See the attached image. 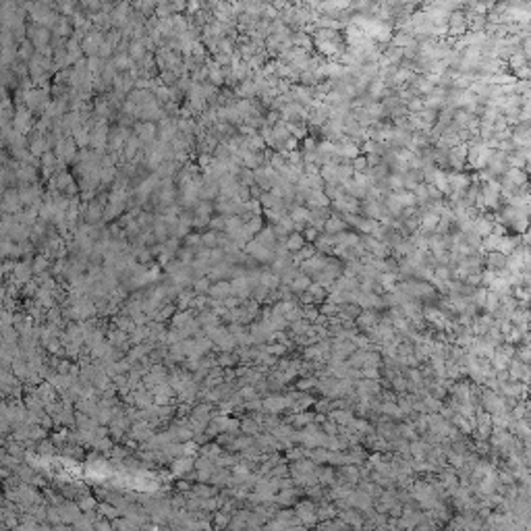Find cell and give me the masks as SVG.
Instances as JSON below:
<instances>
[{
	"label": "cell",
	"mask_w": 531,
	"mask_h": 531,
	"mask_svg": "<svg viewBox=\"0 0 531 531\" xmlns=\"http://www.w3.org/2000/svg\"><path fill=\"white\" fill-rule=\"evenodd\" d=\"M21 195L17 187H10L6 191H2V212L4 214H19L21 212Z\"/></svg>",
	"instance_id": "cell-8"
},
{
	"label": "cell",
	"mask_w": 531,
	"mask_h": 531,
	"mask_svg": "<svg viewBox=\"0 0 531 531\" xmlns=\"http://www.w3.org/2000/svg\"><path fill=\"white\" fill-rule=\"evenodd\" d=\"M31 262H34V259H23V262H15V270H13V283H15V285L29 283L31 274H34Z\"/></svg>",
	"instance_id": "cell-11"
},
{
	"label": "cell",
	"mask_w": 531,
	"mask_h": 531,
	"mask_svg": "<svg viewBox=\"0 0 531 531\" xmlns=\"http://www.w3.org/2000/svg\"><path fill=\"white\" fill-rule=\"evenodd\" d=\"M309 287H311V278L305 276V274H299V276L290 283V290H292V292H305Z\"/></svg>",
	"instance_id": "cell-29"
},
{
	"label": "cell",
	"mask_w": 531,
	"mask_h": 531,
	"mask_svg": "<svg viewBox=\"0 0 531 531\" xmlns=\"http://www.w3.org/2000/svg\"><path fill=\"white\" fill-rule=\"evenodd\" d=\"M529 88H531V81H529Z\"/></svg>",
	"instance_id": "cell-51"
},
{
	"label": "cell",
	"mask_w": 531,
	"mask_h": 531,
	"mask_svg": "<svg viewBox=\"0 0 531 531\" xmlns=\"http://www.w3.org/2000/svg\"><path fill=\"white\" fill-rule=\"evenodd\" d=\"M210 290H212V295H216V297H226V295H231L233 292V285L229 283V280H218V283H216Z\"/></svg>",
	"instance_id": "cell-31"
},
{
	"label": "cell",
	"mask_w": 531,
	"mask_h": 531,
	"mask_svg": "<svg viewBox=\"0 0 531 531\" xmlns=\"http://www.w3.org/2000/svg\"><path fill=\"white\" fill-rule=\"evenodd\" d=\"M508 166L511 168H517V170H523L525 166H527V162H525V158L519 154V151H515V154H511L508 156Z\"/></svg>",
	"instance_id": "cell-42"
},
{
	"label": "cell",
	"mask_w": 531,
	"mask_h": 531,
	"mask_svg": "<svg viewBox=\"0 0 531 531\" xmlns=\"http://www.w3.org/2000/svg\"><path fill=\"white\" fill-rule=\"evenodd\" d=\"M255 241H257V243H262V245L268 247V249H274L276 243H278V237H276V233H274V226H264L262 233L255 235Z\"/></svg>",
	"instance_id": "cell-15"
},
{
	"label": "cell",
	"mask_w": 531,
	"mask_h": 531,
	"mask_svg": "<svg viewBox=\"0 0 531 531\" xmlns=\"http://www.w3.org/2000/svg\"><path fill=\"white\" fill-rule=\"evenodd\" d=\"M440 224V216L434 214V212H424L421 214V231L428 233V235H434L436 229Z\"/></svg>",
	"instance_id": "cell-16"
},
{
	"label": "cell",
	"mask_w": 531,
	"mask_h": 531,
	"mask_svg": "<svg viewBox=\"0 0 531 531\" xmlns=\"http://www.w3.org/2000/svg\"><path fill=\"white\" fill-rule=\"evenodd\" d=\"M135 257H137V262H139V264H149L151 259H154V253H151V249H149V247H144V249H139Z\"/></svg>",
	"instance_id": "cell-45"
},
{
	"label": "cell",
	"mask_w": 531,
	"mask_h": 531,
	"mask_svg": "<svg viewBox=\"0 0 531 531\" xmlns=\"http://www.w3.org/2000/svg\"><path fill=\"white\" fill-rule=\"evenodd\" d=\"M77 144L73 142V137H64L62 142L54 147V154H56V158L58 160H62V162H67V164H71V162H75L77 160Z\"/></svg>",
	"instance_id": "cell-5"
},
{
	"label": "cell",
	"mask_w": 531,
	"mask_h": 531,
	"mask_svg": "<svg viewBox=\"0 0 531 531\" xmlns=\"http://www.w3.org/2000/svg\"><path fill=\"white\" fill-rule=\"evenodd\" d=\"M508 69H511V73H515V71H519V69H523V67H527L529 64V58L525 56V52L521 50V52H517V54H513L511 58H508Z\"/></svg>",
	"instance_id": "cell-23"
},
{
	"label": "cell",
	"mask_w": 531,
	"mask_h": 531,
	"mask_svg": "<svg viewBox=\"0 0 531 531\" xmlns=\"http://www.w3.org/2000/svg\"><path fill=\"white\" fill-rule=\"evenodd\" d=\"M231 285H233V292H237V295H249L251 292V287L247 285V280L245 278H233L231 280Z\"/></svg>",
	"instance_id": "cell-33"
},
{
	"label": "cell",
	"mask_w": 531,
	"mask_h": 531,
	"mask_svg": "<svg viewBox=\"0 0 531 531\" xmlns=\"http://www.w3.org/2000/svg\"><path fill=\"white\" fill-rule=\"evenodd\" d=\"M108 137H110V123L106 121V118H102V121H97L92 129V147L96 151H100V154H104V151L108 149Z\"/></svg>",
	"instance_id": "cell-1"
},
{
	"label": "cell",
	"mask_w": 531,
	"mask_h": 531,
	"mask_svg": "<svg viewBox=\"0 0 531 531\" xmlns=\"http://www.w3.org/2000/svg\"><path fill=\"white\" fill-rule=\"evenodd\" d=\"M34 54H36V46L31 44L29 40L21 42V44H19V60L21 62H29L31 58H34Z\"/></svg>",
	"instance_id": "cell-25"
},
{
	"label": "cell",
	"mask_w": 531,
	"mask_h": 531,
	"mask_svg": "<svg viewBox=\"0 0 531 531\" xmlns=\"http://www.w3.org/2000/svg\"><path fill=\"white\" fill-rule=\"evenodd\" d=\"M523 172H525V175H527V179L531 181V162H529V164H527V166L523 168Z\"/></svg>",
	"instance_id": "cell-50"
},
{
	"label": "cell",
	"mask_w": 531,
	"mask_h": 531,
	"mask_svg": "<svg viewBox=\"0 0 531 531\" xmlns=\"http://www.w3.org/2000/svg\"><path fill=\"white\" fill-rule=\"evenodd\" d=\"M36 290H38V285H36V283H31V280H29V283H27V289H25V292H36Z\"/></svg>",
	"instance_id": "cell-49"
},
{
	"label": "cell",
	"mask_w": 531,
	"mask_h": 531,
	"mask_svg": "<svg viewBox=\"0 0 531 531\" xmlns=\"http://www.w3.org/2000/svg\"><path fill=\"white\" fill-rule=\"evenodd\" d=\"M245 229H247L249 233H251L253 237H255V235H259V233H262V229H264V220H262V216H253V218L245 224Z\"/></svg>",
	"instance_id": "cell-37"
},
{
	"label": "cell",
	"mask_w": 531,
	"mask_h": 531,
	"mask_svg": "<svg viewBox=\"0 0 531 531\" xmlns=\"http://www.w3.org/2000/svg\"><path fill=\"white\" fill-rule=\"evenodd\" d=\"M183 243H185V247H191L195 249V251H199V247H203L201 243V235L199 233H189L185 239H183Z\"/></svg>",
	"instance_id": "cell-36"
},
{
	"label": "cell",
	"mask_w": 531,
	"mask_h": 531,
	"mask_svg": "<svg viewBox=\"0 0 531 531\" xmlns=\"http://www.w3.org/2000/svg\"><path fill=\"white\" fill-rule=\"evenodd\" d=\"M158 79H160L162 85H166V88H175L177 81H179V77L175 75V71H162Z\"/></svg>",
	"instance_id": "cell-40"
},
{
	"label": "cell",
	"mask_w": 531,
	"mask_h": 531,
	"mask_svg": "<svg viewBox=\"0 0 531 531\" xmlns=\"http://www.w3.org/2000/svg\"><path fill=\"white\" fill-rule=\"evenodd\" d=\"M133 133L139 137V142L144 144V149L154 145L158 142V123H145V121H137L133 127Z\"/></svg>",
	"instance_id": "cell-3"
},
{
	"label": "cell",
	"mask_w": 531,
	"mask_h": 531,
	"mask_svg": "<svg viewBox=\"0 0 531 531\" xmlns=\"http://www.w3.org/2000/svg\"><path fill=\"white\" fill-rule=\"evenodd\" d=\"M434 278L440 280V283H448L452 278V270L448 266H436L434 268Z\"/></svg>",
	"instance_id": "cell-39"
},
{
	"label": "cell",
	"mask_w": 531,
	"mask_h": 531,
	"mask_svg": "<svg viewBox=\"0 0 531 531\" xmlns=\"http://www.w3.org/2000/svg\"><path fill=\"white\" fill-rule=\"evenodd\" d=\"M36 181H38L36 166H29V164H19V168H17V185H19V187L38 185Z\"/></svg>",
	"instance_id": "cell-12"
},
{
	"label": "cell",
	"mask_w": 531,
	"mask_h": 531,
	"mask_svg": "<svg viewBox=\"0 0 531 531\" xmlns=\"http://www.w3.org/2000/svg\"><path fill=\"white\" fill-rule=\"evenodd\" d=\"M430 237L432 235H428V233H424V231H417V233H413L409 237V241L415 245V249H428L430 247Z\"/></svg>",
	"instance_id": "cell-27"
},
{
	"label": "cell",
	"mask_w": 531,
	"mask_h": 531,
	"mask_svg": "<svg viewBox=\"0 0 531 531\" xmlns=\"http://www.w3.org/2000/svg\"><path fill=\"white\" fill-rule=\"evenodd\" d=\"M193 287H195V290H197V292H203V290H210V289H212V287H210V280L205 278V276L195 280V285H193Z\"/></svg>",
	"instance_id": "cell-47"
},
{
	"label": "cell",
	"mask_w": 531,
	"mask_h": 531,
	"mask_svg": "<svg viewBox=\"0 0 531 531\" xmlns=\"http://www.w3.org/2000/svg\"><path fill=\"white\" fill-rule=\"evenodd\" d=\"M13 129L21 135L31 133V129H36V121H34V112L25 106L15 108V121H13Z\"/></svg>",
	"instance_id": "cell-2"
},
{
	"label": "cell",
	"mask_w": 531,
	"mask_h": 531,
	"mask_svg": "<svg viewBox=\"0 0 531 531\" xmlns=\"http://www.w3.org/2000/svg\"><path fill=\"white\" fill-rule=\"evenodd\" d=\"M104 212H106L104 205H102L100 201H97V199H94V201H90V203H85L83 220L88 222L90 226H100V224H104Z\"/></svg>",
	"instance_id": "cell-7"
},
{
	"label": "cell",
	"mask_w": 531,
	"mask_h": 531,
	"mask_svg": "<svg viewBox=\"0 0 531 531\" xmlns=\"http://www.w3.org/2000/svg\"><path fill=\"white\" fill-rule=\"evenodd\" d=\"M353 168H355V172H367L370 170V164H367V156H357L355 160H353Z\"/></svg>",
	"instance_id": "cell-44"
},
{
	"label": "cell",
	"mask_w": 531,
	"mask_h": 531,
	"mask_svg": "<svg viewBox=\"0 0 531 531\" xmlns=\"http://www.w3.org/2000/svg\"><path fill=\"white\" fill-rule=\"evenodd\" d=\"M382 283V287H384V290H396V280H398V276L396 274H390V272H384V274H380V278H378Z\"/></svg>",
	"instance_id": "cell-34"
},
{
	"label": "cell",
	"mask_w": 531,
	"mask_h": 531,
	"mask_svg": "<svg viewBox=\"0 0 531 531\" xmlns=\"http://www.w3.org/2000/svg\"><path fill=\"white\" fill-rule=\"evenodd\" d=\"M307 292H311L313 301H322L324 297H326V289H324V287H320L318 283H311V287L307 289Z\"/></svg>",
	"instance_id": "cell-43"
},
{
	"label": "cell",
	"mask_w": 531,
	"mask_h": 531,
	"mask_svg": "<svg viewBox=\"0 0 531 531\" xmlns=\"http://www.w3.org/2000/svg\"><path fill=\"white\" fill-rule=\"evenodd\" d=\"M237 179H239V183H241L243 187H251V185H255V175H253V170H251V168H245V166H243Z\"/></svg>",
	"instance_id": "cell-35"
},
{
	"label": "cell",
	"mask_w": 531,
	"mask_h": 531,
	"mask_svg": "<svg viewBox=\"0 0 531 531\" xmlns=\"http://www.w3.org/2000/svg\"><path fill=\"white\" fill-rule=\"evenodd\" d=\"M154 96H156V100H158L162 106H166V104L170 102V97H172V92H170V88H166V85H162L160 79H158L156 88H154Z\"/></svg>",
	"instance_id": "cell-28"
},
{
	"label": "cell",
	"mask_w": 531,
	"mask_h": 531,
	"mask_svg": "<svg viewBox=\"0 0 531 531\" xmlns=\"http://www.w3.org/2000/svg\"><path fill=\"white\" fill-rule=\"evenodd\" d=\"M521 245H523V235H511V233H508V235L502 237L500 245H498V251L504 253L508 257V255H513Z\"/></svg>",
	"instance_id": "cell-13"
},
{
	"label": "cell",
	"mask_w": 531,
	"mask_h": 531,
	"mask_svg": "<svg viewBox=\"0 0 531 531\" xmlns=\"http://www.w3.org/2000/svg\"><path fill=\"white\" fill-rule=\"evenodd\" d=\"M494 226H496V222H494L490 212H487V214H480L478 218L473 220V229H475V233L482 237V239H485V237H490L494 233Z\"/></svg>",
	"instance_id": "cell-9"
},
{
	"label": "cell",
	"mask_w": 531,
	"mask_h": 531,
	"mask_svg": "<svg viewBox=\"0 0 531 531\" xmlns=\"http://www.w3.org/2000/svg\"><path fill=\"white\" fill-rule=\"evenodd\" d=\"M218 241H220V233H216V231H205L201 235V243L205 249H216L218 247Z\"/></svg>",
	"instance_id": "cell-30"
},
{
	"label": "cell",
	"mask_w": 531,
	"mask_h": 531,
	"mask_svg": "<svg viewBox=\"0 0 531 531\" xmlns=\"http://www.w3.org/2000/svg\"><path fill=\"white\" fill-rule=\"evenodd\" d=\"M487 311L490 313H494V311H498V307H500V297L496 295V292H492V290H487V297H485V305H483Z\"/></svg>",
	"instance_id": "cell-38"
},
{
	"label": "cell",
	"mask_w": 531,
	"mask_h": 531,
	"mask_svg": "<svg viewBox=\"0 0 531 531\" xmlns=\"http://www.w3.org/2000/svg\"><path fill=\"white\" fill-rule=\"evenodd\" d=\"M316 255H318V249H316V245H313V243H307L305 247L301 249V251L292 253V262H295L297 266H301L303 262H307V259L316 257Z\"/></svg>",
	"instance_id": "cell-21"
},
{
	"label": "cell",
	"mask_w": 531,
	"mask_h": 531,
	"mask_svg": "<svg viewBox=\"0 0 531 531\" xmlns=\"http://www.w3.org/2000/svg\"><path fill=\"white\" fill-rule=\"evenodd\" d=\"M299 274H301V268H299L297 264H292V266H289V268L285 270V272H283V276H280V283H285V285L290 287V283H292V280H295Z\"/></svg>",
	"instance_id": "cell-32"
},
{
	"label": "cell",
	"mask_w": 531,
	"mask_h": 531,
	"mask_svg": "<svg viewBox=\"0 0 531 531\" xmlns=\"http://www.w3.org/2000/svg\"><path fill=\"white\" fill-rule=\"evenodd\" d=\"M506 255L500 253V251H487L483 255V266L485 270H492V272H502V270H506Z\"/></svg>",
	"instance_id": "cell-10"
},
{
	"label": "cell",
	"mask_w": 531,
	"mask_h": 531,
	"mask_svg": "<svg viewBox=\"0 0 531 531\" xmlns=\"http://www.w3.org/2000/svg\"><path fill=\"white\" fill-rule=\"evenodd\" d=\"M88 67H90V73L94 77H102V73L106 69V60L100 58V56H90L88 58Z\"/></svg>",
	"instance_id": "cell-26"
},
{
	"label": "cell",
	"mask_w": 531,
	"mask_h": 531,
	"mask_svg": "<svg viewBox=\"0 0 531 531\" xmlns=\"http://www.w3.org/2000/svg\"><path fill=\"white\" fill-rule=\"evenodd\" d=\"M346 231H349V224H346V220L338 214H332L326 220V224H324V233L326 235H340Z\"/></svg>",
	"instance_id": "cell-14"
},
{
	"label": "cell",
	"mask_w": 531,
	"mask_h": 531,
	"mask_svg": "<svg viewBox=\"0 0 531 531\" xmlns=\"http://www.w3.org/2000/svg\"><path fill=\"white\" fill-rule=\"evenodd\" d=\"M523 287L531 290V272L529 274H523Z\"/></svg>",
	"instance_id": "cell-48"
},
{
	"label": "cell",
	"mask_w": 531,
	"mask_h": 531,
	"mask_svg": "<svg viewBox=\"0 0 531 531\" xmlns=\"http://www.w3.org/2000/svg\"><path fill=\"white\" fill-rule=\"evenodd\" d=\"M31 268H34V274H38V276H44L48 270L52 268V259L50 257H46L44 253H40V255H36L34 257V262H31Z\"/></svg>",
	"instance_id": "cell-20"
},
{
	"label": "cell",
	"mask_w": 531,
	"mask_h": 531,
	"mask_svg": "<svg viewBox=\"0 0 531 531\" xmlns=\"http://www.w3.org/2000/svg\"><path fill=\"white\" fill-rule=\"evenodd\" d=\"M320 235H322V233H320L318 229H313V226H307V229L303 231V237H305V241H307V243H316V239H318Z\"/></svg>",
	"instance_id": "cell-46"
},
{
	"label": "cell",
	"mask_w": 531,
	"mask_h": 531,
	"mask_svg": "<svg viewBox=\"0 0 531 531\" xmlns=\"http://www.w3.org/2000/svg\"><path fill=\"white\" fill-rule=\"evenodd\" d=\"M386 212H388L386 205L380 199H363L361 201V216H365V218H372V220L380 222Z\"/></svg>",
	"instance_id": "cell-6"
},
{
	"label": "cell",
	"mask_w": 531,
	"mask_h": 531,
	"mask_svg": "<svg viewBox=\"0 0 531 531\" xmlns=\"http://www.w3.org/2000/svg\"><path fill=\"white\" fill-rule=\"evenodd\" d=\"M73 142L77 144L79 149H88V145L92 144V131L88 127H79L73 131Z\"/></svg>",
	"instance_id": "cell-18"
},
{
	"label": "cell",
	"mask_w": 531,
	"mask_h": 531,
	"mask_svg": "<svg viewBox=\"0 0 531 531\" xmlns=\"http://www.w3.org/2000/svg\"><path fill=\"white\" fill-rule=\"evenodd\" d=\"M245 251L249 253V257H253L255 262H259V264H272L274 259H276V255H274V249H268V247H264L262 243H257L255 239L251 241V243H247V247H245Z\"/></svg>",
	"instance_id": "cell-4"
},
{
	"label": "cell",
	"mask_w": 531,
	"mask_h": 531,
	"mask_svg": "<svg viewBox=\"0 0 531 531\" xmlns=\"http://www.w3.org/2000/svg\"><path fill=\"white\" fill-rule=\"evenodd\" d=\"M415 38L407 34V31H394V36H392V42H390V46H394V48H400V50H405L409 46H413L415 44Z\"/></svg>",
	"instance_id": "cell-17"
},
{
	"label": "cell",
	"mask_w": 531,
	"mask_h": 531,
	"mask_svg": "<svg viewBox=\"0 0 531 531\" xmlns=\"http://www.w3.org/2000/svg\"><path fill=\"white\" fill-rule=\"evenodd\" d=\"M287 249L290 253H297V251H301L303 247L307 245V241H305V237H303V233H290L289 237H287Z\"/></svg>",
	"instance_id": "cell-19"
},
{
	"label": "cell",
	"mask_w": 531,
	"mask_h": 531,
	"mask_svg": "<svg viewBox=\"0 0 531 531\" xmlns=\"http://www.w3.org/2000/svg\"><path fill=\"white\" fill-rule=\"evenodd\" d=\"M145 46H144V42L142 40H131V46H129V56H131L135 62H142L145 58Z\"/></svg>",
	"instance_id": "cell-22"
},
{
	"label": "cell",
	"mask_w": 531,
	"mask_h": 531,
	"mask_svg": "<svg viewBox=\"0 0 531 531\" xmlns=\"http://www.w3.org/2000/svg\"><path fill=\"white\" fill-rule=\"evenodd\" d=\"M208 229L210 231H216V233H224L226 231V216H214V218L210 220V224H208Z\"/></svg>",
	"instance_id": "cell-41"
},
{
	"label": "cell",
	"mask_w": 531,
	"mask_h": 531,
	"mask_svg": "<svg viewBox=\"0 0 531 531\" xmlns=\"http://www.w3.org/2000/svg\"><path fill=\"white\" fill-rule=\"evenodd\" d=\"M54 179H56V187H58L60 193H64V191H67V189L71 187V183H75V179H73V175H71L69 170H60V172H56V175H54Z\"/></svg>",
	"instance_id": "cell-24"
}]
</instances>
